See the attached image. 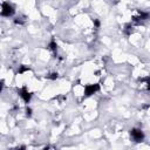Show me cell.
Masks as SVG:
<instances>
[{
	"label": "cell",
	"mask_w": 150,
	"mask_h": 150,
	"mask_svg": "<svg viewBox=\"0 0 150 150\" xmlns=\"http://www.w3.org/2000/svg\"><path fill=\"white\" fill-rule=\"evenodd\" d=\"M47 77L50 79V80H55V79H57V73H52V74H49Z\"/></svg>",
	"instance_id": "cell-7"
},
{
	"label": "cell",
	"mask_w": 150,
	"mask_h": 150,
	"mask_svg": "<svg viewBox=\"0 0 150 150\" xmlns=\"http://www.w3.org/2000/svg\"><path fill=\"white\" fill-rule=\"evenodd\" d=\"M14 13V8L11 4L8 2H2V9H1V15L2 16H11Z\"/></svg>",
	"instance_id": "cell-2"
},
{
	"label": "cell",
	"mask_w": 150,
	"mask_h": 150,
	"mask_svg": "<svg viewBox=\"0 0 150 150\" xmlns=\"http://www.w3.org/2000/svg\"><path fill=\"white\" fill-rule=\"evenodd\" d=\"M94 23H95V27H96V28L100 27V21H98V20H94Z\"/></svg>",
	"instance_id": "cell-10"
},
{
	"label": "cell",
	"mask_w": 150,
	"mask_h": 150,
	"mask_svg": "<svg viewBox=\"0 0 150 150\" xmlns=\"http://www.w3.org/2000/svg\"><path fill=\"white\" fill-rule=\"evenodd\" d=\"M98 89H100V84H97V83H95V84H88L84 88V95L86 96H90V95L95 94L96 91H98Z\"/></svg>",
	"instance_id": "cell-3"
},
{
	"label": "cell",
	"mask_w": 150,
	"mask_h": 150,
	"mask_svg": "<svg viewBox=\"0 0 150 150\" xmlns=\"http://www.w3.org/2000/svg\"><path fill=\"white\" fill-rule=\"evenodd\" d=\"M48 47H49V49H50V50H53L54 53H56V49H57V45H56L54 41H52V42L48 45Z\"/></svg>",
	"instance_id": "cell-6"
},
{
	"label": "cell",
	"mask_w": 150,
	"mask_h": 150,
	"mask_svg": "<svg viewBox=\"0 0 150 150\" xmlns=\"http://www.w3.org/2000/svg\"><path fill=\"white\" fill-rule=\"evenodd\" d=\"M26 115H27L28 117L32 115V109H30V108H27V109H26Z\"/></svg>",
	"instance_id": "cell-9"
},
{
	"label": "cell",
	"mask_w": 150,
	"mask_h": 150,
	"mask_svg": "<svg viewBox=\"0 0 150 150\" xmlns=\"http://www.w3.org/2000/svg\"><path fill=\"white\" fill-rule=\"evenodd\" d=\"M130 136H131V138L135 141V142H142L143 141V138H144V135H143V131L141 130V129H131L130 130Z\"/></svg>",
	"instance_id": "cell-1"
},
{
	"label": "cell",
	"mask_w": 150,
	"mask_h": 150,
	"mask_svg": "<svg viewBox=\"0 0 150 150\" xmlns=\"http://www.w3.org/2000/svg\"><path fill=\"white\" fill-rule=\"evenodd\" d=\"M26 70H29V68H28V67H25V66H21L20 69H19V74H22V73L26 71Z\"/></svg>",
	"instance_id": "cell-8"
},
{
	"label": "cell",
	"mask_w": 150,
	"mask_h": 150,
	"mask_svg": "<svg viewBox=\"0 0 150 150\" xmlns=\"http://www.w3.org/2000/svg\"><path fill=\"white\" fill-rule=\"evenodd\" d=\"M148 18H149L148 13L139 12V16H134V18H132V20H134V21H136V22H138V21H141V20H146Z\"/></svg>",
	"instance_id": "cell-5"
},
{
	"label": "cell",
	"mask_w": 150,
	"mask_h": 150,
	"mask_svg": "<svg viewBox=\"0 0 150 150\" xmlns=\"http://www.w3.org/2000/svg\"><path fill=\"white\" fill-rule=\"evenodd\" d=\"M18 93H19V95L22 97V100H23L26 103H28V102L30 101L32 95H30V93L27 90V88H26V87H22V88L18 89Z\"/></svg>",
	"instance_id": "cell-4"
}]
</instances>
